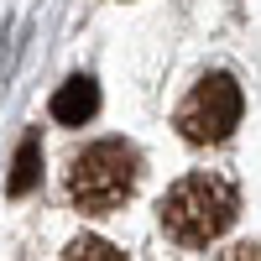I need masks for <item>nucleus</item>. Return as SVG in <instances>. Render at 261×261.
Segmentation results:
<instances>
[{
	"instance_id": "f257e3e1",
	"label": "nucleus",
	"mask_w": 261,
	"mask_h": 261,
	"mask_svg": "<svg viewBox=\"0 0 261 261\" xmlns=\"http://www.w3.org/2000/svg\"><path fill=\"white\" fill-rule=\"evenodd\" d=\"M235 209H241V193L225 172H188L162 199V230L178 246H209L235 225Z\"/></svg>"
},
{
	"instance_id": "f03ea898",
	"label": "nucleus",
	"mask_w": 261,
	"mask_h": 261,
	"mask_svg": "<svg viewBox=\"0 0 261 261\" xmlns=\"http://www.w3.org/2000/svg\"><path fill=\"white\" fill-rule=\"evenodd\" d=\"M136 151L125 141H94L84 157L68 167V199L84 214H110L136 193Z\"/></svg>"
},
{
	"instance_id": "7ed1b4c3",
	"label": "nucleus",
	"mask_w": 261,
	"mask_h": 261,
	"mask_svg": "<svg viewBox=\"0 0 261 261\" xmlns=\"http://www.w3.org/2000/svg\"><path fill=\"white\" fill-rule=\"evenodd\" d=\"M246 110V94L230 73H209L204 84H193V94L178 105V136L188 146H214L225 141L235 125H241Z\"/></svg>"
},
{
	"instance_id": "20e7f679",
	"label": "nucleus",
	"mask_w": 261,
	"mask_h": 261,
	"mask_svg": "<svg viewBox=\"0 0 261 261\" xmlns=\"http://www.w3.org/2000/svg\"><path fill=\"white\" fill-rule=\"evenodd\" d=\"M94 110H99V84L94 79H68L53 94V120L58 125H84V120H94Z\"/></svg>"
},
{
	"instance_id": "39448f33",
	"label": "nucleus",
	"mask_w": 261,
	"mask_h": 261,
	"mask_svg": "<svg viewBox=\"0 0 261 261\" xmlns=\"http://www.w3.org/2000/svg\"><path fill=\"white\" fill-rule=\"evenodd\" d=\"M37 178H42V151H37V136H27L21 141V151H16V167H11V199H27V193L37 188Z\"/></svg>"
},
{
	"instance_id": "423d86ee",
	"label": "nucleus",
	"mask_w": 261,
	"mask_h": 261,
	"mask_svg": "<svg viewBox=\"0 0 261 261\" xmlns=\"http://www.w3.org/2000/svg\"><path fill=\"white\" fill-rule=\"evenodd\" d=\"M63 256H73V261H120V251H115L110 241H94V235H79Z\"/></svg>"
}]
</instances>
